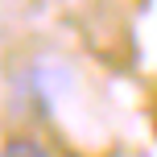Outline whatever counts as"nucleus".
I'll use <instances>...</instances> for the list:
<instances>
[{
	"label": "nucleus",
	"mask_w": 157,
	"mask_h": 157,
	"mask_svg": "<svg viewBox=\"0 0 157 157\" xmlns=\"http://www.w3.org/2000/svg\"><path fill=\"white\" fill-rule=\"evenodd\" d=\"M0 157H54V153L41 141H33V136H8L0 145Z\"/></svg>",
	"instance_id": "f257e3e1"
}]
</instances>
